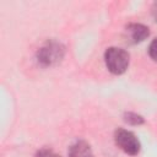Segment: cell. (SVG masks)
<instances>
[{
    "label": "cell",
    "instance_id": "3957f363",
    "mask_svg": "<svg viewBox=\"0 0 157 157\" xmlns=\"http://www.w3.org/2000/svg\"><path fill=\"white\" fill-rule=\"evenodd\" d=\"M64 56V48L59 43H48L38 52V60L44 65H53Z\"/></svg>",
    "mask_w": 157,
    "mask_h": 157
},
{
    "label": "cell",
    "instance_id": "9c48e42d",
    "mask_svg": "<svg viewBox=\"0 0 157 157\" xmlns=\"http://www.w3.org/2000/svg\"><path fill=\"white\" fill-rule=\"evenodd\" d=\"M153 17L157 21V4H155V7H153Z\"/></svg>",
    "mask_w": 157,
    "mask_h": 157
},
{
    "label": "cell",
    "instance_id": "5b68a950",
    "mask_svg": "<svg viewBox=\"0 0 157 157\" xmlns=\"http://www.w3.org/2000/svg\"><path fill=\"white\" fill-rule=\"evenodd\" d=\"M69 157H93V152L86 141L78 140L70 146Z\"/></svg>",
    "mask_w": 157,
    "mask_h": 157
},
{
    "label": "cell",
    "instance_id": "7a4b0ae2",
    "mask_svg": "<svg viewBox=\"0 0 157 157\" xmlns=\"http://www.w3.org/2000/svg\"><path fill=\"white\" fill-rule=\"evenodd\" d=\"M114 140L118 147L130 156H136L140 152L141 145L139 139L135 136L134 132L126 129H118L114 134Z\"/></svg>",
    "mask_w": 157,
    "mask_h": 157
},
{
    "label": "cell",
    "instance_id": "ba28073f",
    "mask_svg": "<svg viewBox=\"0 0 157 157\" xmlns=\"http://www.w3.org/2000/svg\"><path fill=\"white\" fill-rule=\"evenodd\" d=\"M34 157H60L58 153H55L54 151L52 150H48V148H42L39 150Z\"/></svg>",
    "mask_w": 157,
    "mask_h": 157
},
{
    "label": "cell",
    "instance_id": "52a82bcc",
    "mask_svg": "<svg viewBox=\"0 0 157 157\" xmlns=\"http://www.w3.org/2000/svg\"><path fill=\"white\" fill-rule=\"evenodd\" d=\"M148 54H150L151 59L157 63V38H155L151 42V44L148 47Z\"/></svg>",
    "mask_w": 157,
    "mask_h": 157
},
{
    "label": "cell",
    "instance_id": "8992f818",
    "mask_svg": "<svg viewBox=\"0 0 157 157\" xmlns=\"http://www.w3.org/2000/svg\"><path fill=\"white\" fill-rule=\"evenodd\" d=\"M124 120L131 125H141L144 123V118L136 113H126L124 115Z\"/></svg>",
    "mask_w": 157,
    "mask_h": 157
},
{
    "label": "cell",
    "instance_id": "6da1fadb",
    "mask_svg": "<svg viewBox=\"0 0 157 157\" xmlns=\"http://www.w3.org/2000/svg\"><path fill=\"white\" fill-rule=\"evenodd\" d=\"M104 63L112 74L121 75L129 66V53L121 48L110 47L104 53Z\"/></svg>",
    "mask_w": 157,
    "mask_h": 157
},
{
    "label": "cell",
    "instance_id": "277c9868",
    "mask_svg": "<svg viewBox=\"0 0 157 157\" xmlns=\"http://www.w3.org/2000/svg\"><path fill=\"white\" fill-rule=\"evenodd\" d=\"M126 33L129 34V40L131 43H140L145 40L150 36L148 27L141 25V23H131L126 27Z\"/></svg>",
    "mask_w": 157,
    "mask_h": 157
}]
</instances>
